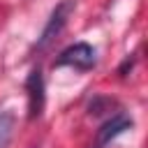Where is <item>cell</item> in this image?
<instances>
[{"label": "cell", "mask_w": 148, "mask_h": 148, "mask_svg": "<svg viewBox=\"0 0 148 148\" xmlns=\"http://www.w3.org/2000/svg\"><path fill=\"white\" fill-rule=\"evenodd\" d=\"M74 7H76L74 0H62V2H58V5L53 7V12H51V16L46 18V23H44V28H42L37 42L32 44V51L42 53V51H46V49L56 42V37L65 30V25H67V21H69Z\"/></svg>", "instance_id": "6da1fadb"}, {"label": "cell", "mask_w": 148, "mask_h": 148, "mask_svg": "<svg viewBox=\"0 0 148 148\" xmlns=\"http://www.w3.org/2000/svg\"><path fill=\"white\" fill-rule=\"evenodd\" d=\"M97 65V51L86 44V42H76L69 44L67 49L60 51V56L53 60V67H72L76 72H88Z\"/></svg>", "instance_id": "7a4b0ae2"}, {"label": "cell", "mask_w": 148, "mask_h": 148, "mask_svg": "<svg viewBox=\"0 0 148 148\" xmlns=\"http://www.w3.org/2000/svg\"><path fill=\"white\" fill-rule=\"evenodd\" d=\"M25 92H28V120H37L46 104V86H44V74L39 67L30 69L25 79Z\"/></svg>", "instance_id": "3957f363"}, {"label": "cell", "mask_w": 148, "mask_h": 148, "mask_svg": "<svg viewBox=\"0 0 148 148\" xmlns=\"http://www.w3.org/2000/svg\"><path fill=\"white\" fill-rule=\"evenodd\" d=\"M132 118L127 116V113H113L109 120H104L102 123V127L97 130V134H95V148H106L116 136H120L123 132H127V130H132Z\"/></svg>", "instance_id": "277c9868"}, {"label": "cell", "mask_w": 148, "mask_h": 148, "mask_svg": "<svg viewBox=\"0 0 148 148\" xmlns=\"http://www.w3.org/2000/svg\"><path fill=\"white\" fill-rule=\"evenodd\" d=\"M14 132V113L12 111H0V148H5L12 139Z\"/></svg>", "instance_id": "5b68a950"}, {"label": "cell", "mask_w": 148, "mask_h": 148, "mask_svg": "<svg viewBox=\"0 0 148 148\" xmlns=\"http://www.w3.org/2000/svg\"><path fill=\"white\" fill-rule=\"evenodd\" d=\"M132 65H134V56H127V58L123 60V65L118 67V74H120V76H127V72L132 69Z\"/></svg>", "instance_id": "8992f818"}]
</instances>
